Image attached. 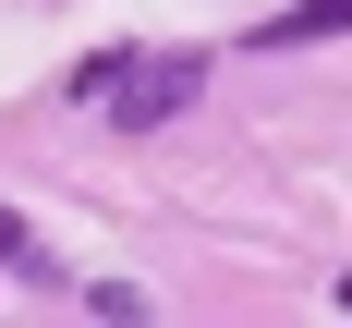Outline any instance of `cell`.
Here are the masks:
<instances>
[{
    "label": "cell",
    "instance_id": "obj_1",
    "mask_svg": "<svg viewBox=\"0 0 352 328\" xmlns=\"http://www.w3.org/2000/svg\"><path fill=\"white\" fill-rule=\"evenodd\" d=\"M98 98H109V122H122V134H158V122H182V109L207 98V61H195V49H146V61L122 49V73H109Z\"/></svg>",
    "mask_w": 352,
    "mask_h": 328
},
{
    "label": "cell",
    "instance_id": "obj_2",
    "mask_svg": "<svg viewBox=\"0 0 352 328\" xmlns=\"http://www.w3.org/2000/svg\"><path fill=\"white\" fill-rule=\"evenodd\" d=\"M267 49H304V36H352V0H292L280 25H255Z\"/></svg>",
    "mask_w": 352,
    "mask_h": 328
},
{
    "label": "cell",
    "instance_id": "obj_3",
    "mask_svg": "<svg viewBox=\"0 0 352 328\" xmlns=\"http://www.w3.org/2000/svg\"><path fill=\"white\" fill-rule=\"evenodd\" d=\"M0 267H25V280H49V243H36V231H25L12 207H0Z\"/></svg>",
    "mask_w": 352,
    "mask_h": 328
},
{
    "label": "cell",
    "instance_id": "obj_4",
    "mask_svg": "<svg viewBox=\"0 0 352 328\" xmlns=\"http://www.w3.org/2000/svg\"><path fill=\"white\" fill-rule=\"evenodd\" d=\"M340 304H352V280H340Z\"/></svg>",
    "mask_w": 352,
    "mask_h": 328
}]
</instances>
